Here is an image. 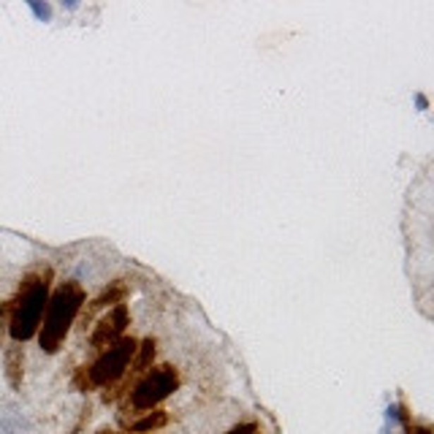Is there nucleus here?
I'll return each mask as SVG.
<instances>
[{"instance_id": "9d476101", "label": "nucleus", "mask_w": 434, "mask_h": 434, "mask_svg": "<svg viewBox=\"0 0 434 434\" xmlns=\"http://www.w3.org/2000/svg\"><path fill=\"white\" fill-rule=\"evenodd\" d=\"M410 434H432V432H429L426 426H413V429H410Z\"/></svg>"}, {"instance_id": "1a4fd4ad", "label": "nucleus", "mask_w": 434, "mask_h": 434, "mask_svg": "<svg viewBox=\"0 0 434 434\" xmlns=\"http://www.w3.org/2000/svg\"><path fill=\"white\" fill-rule=\"evenodd\" d=\"M228 434H258V426H255V423H242V426L231 429Z\"/></svg>"}, {"instance_id": "0eeeda50", "label": "nucleus", "mask_w": 434, "mask_h": 434, "mask_svg": "<svg viewBox=\"0 0 434 434\" xmlns=\"http://www.w3.org/2000/svg\"><path fill=\"white\" fill-rule=\"evenodd\" d=\"M139 350H141V356H139V361H136V366H139V369H144V366L152 361V356H155V342H152V339H147V342H144Z\"/></svg>"}, {"instance_id": "f03ea898", "label": "nucleus", "mask_w": 434, "mask_h": 434, "mask_svg": "<svg viewBox=\"0 0 434 434\" xmlns=\"http://www.w3.org/2000/svg\"><path fill=\"white\" fill-rule=\"evenodd\" d=\"M47 304H49V272L44 279H33L30 285H25V291L14 301V313H11V323H8L14 342H28L30 337L38 334Z\"/></svg>"}, {"instance_id": "39448f33", "label": "nucleus", "mask_w": 434, "mask_h": 434, "mask_svg": "<svg viewBox=\"0 0 434 434\" xmlns=\"http://www.w3.org/2000/svg\"><path fill=\"white\" fill-rule=\"evenodd\" d=\"M125 326H128V307H125V304H114V307L109 310V315H104V318L98 320L95 331L90 334V342H92V347H101V350L117 345L122 339Z\"/></svg>"}, {"instance_id": "423d86ee", "label": "nucleus", "mask_w": 434, "mask_h": 434, "mask_svg": "<svg viewBox=\"0 0 434 434\" xmlns=\"http://www.w3.org/2000/svg\"><path fill=\"white\" fill-rule=\"evenodd\" d=\"M166 423V416L163 413H155V416H147L136 421L133 423V432H150V429H157V426H163Z\"/></svg>"}, {"instance_id": "6e6552de", "label": "nucleus", "mask_w": 434, "mask_h": 434, "mask_svg": "<svg viewBox=\"0 0 434 434\" xmlns=\"http://www.w3.org/2000/svg\"><path fill=\"white\" fill-rule=\"evenodd\" d=\"M30 8H33V14L41 19V22H49V19H52V8H49L47 3H44V6H41V3H30Z\"/></svg>"}, {"instance_id": "7ed1b4c3", "label": "nucleus", "mask_w": 434, "mask_h": 434, "mask_svg": "<svg viewBox=\"0 0 434 434\" xmlns=\"http://www.w3.org/2000/svg\"><path fill=\"white\" fill-rule=\"evenodd\" d=\"M136 350H139L136 339H120L117 345L106 347L101 358L90 369V382L92 385H109V382L120 380L122 372L131 364V358L136 356Z\"/></svg>"}, {"instance_id": "20e7f679", "label": "nucleus", "mask_w": 434, "mask_h": 434, "mask_svg": "<svg viewBox=\"0 0 434 434\" xmlns=\"http://www.w3.org/2000/svg\"><path fill=\"white\" fill-rule=\"evenodd\" d=\"M179 378H176V369L174 366H157L152 375H147L144 380L136 385L133 391V407L136 410H152L155 404L166 399L171 391H176Z\"/></svg>"}, {"instance_id": "f257e3e1", "label": "nucleus", "mask_w": 434, "mask_h": 434, "mask_svg": "<svg viewBox=\"0 0 434 434\" xmlns=\"http://www.w3.org/2000/svg\"><path fill=\"white\" fill-rule=\"evenodd\" d=\"M85 304V291L79 282H63L54 296H49L47 313H44V326L38 329V342L41 350L47 353H57L60 342L66 339V334L71 331L76 315Z\"/></svg>"}]
</instances>
